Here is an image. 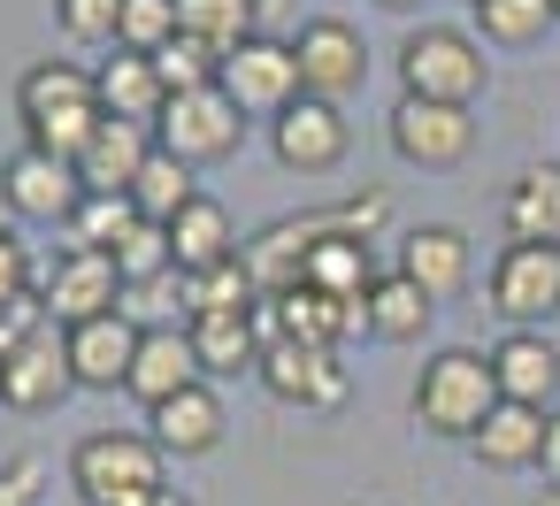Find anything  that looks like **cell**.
Masks as SVG:
<instances>
[{
  "mask_svg": "<svg viewBox=\"0 0 560 506\" xmlns=\"http://www.w3.org/2000/svg\"><path fill=\"white\" fill-rule=\"evenodd\" d=\"M70 483L85 506H154L170 491V452L147 429H93L70 452Z\"/></svg>",
  "mask_w": 560,
  "mask_h": 506,
  "instance_id": "1",
  "label": "cell"
},
{
  "mask_svg": "<svg viewBox=\"0 0 560 506\" xmlns=\"http://www.w3.org/2000/svg\"><path fill=\"white\" fill-rule=\"evenodd\" d=\"M491 407H499L491 353H476V345H445V353L422 361V376H415V422H422L430 437H476Z\"/></svg>",
  "mask_w": 560,
  "mask_h": 506,
  "instance_id": "2",
  "label": "cell"
},
{
  "mask_svg": "<svg viewBox=\"0 0 560 506\" xmlns=\"http://www.w3.org/2000/svg\"><path fill=\"white\" fill-rule=\"evenodd\" d=\"M399 85H407V101L468 108V101L483 93V47H476L460 24H422V32H407V47H399Z\"/></svg>",
  "mask_w": 560,
  "mask_h": 506,
  "instance_id": "3",
  "label": "cell"
},
{
  "mask_svg": "<svg viewBox=\"0 0 560 506\" xmlns=\"http://www.w3.org/2000/svg\"><path fill=\"white\" fill-rule=\"evenodd\" d=\"M238 139H246V116H238V101H231L223 85H200V93H170V108L154 116V146H162V154H177L185 169L238 154Z\"/></svg>",
  "mask_w": 560,
  "mask_h": 506,
  "instance_id": "4",
  "label": "cell"
},
{
  "mask_svg": "<svg viewBox=\"0 0 560 506\" xmlns=\"http://www.w3.org/2000/svg\"><path fill=\"white\" fill-rule=\"evenodd\" d=\"M231 101H238V116L254 123V116H284L292 101H300V55H292V39H246V47H231L223 55V78H215Z\"/></svg>",
  "mask_w": 560,
  "mask_h": 506,
  "instance_id": "5",
  "label": "cell"
},
{
  "mask_svg": "<svg viewBox=\"0 0 560 506\" xmlns=\"http://www.w3.org/2000/svg\"><path fill=\"white\" fill-rule=\"evenodd\" d=\"M39 299H47V322H55V330H78V322H101V315H116V307H124L116 254L62 246V261L39 276Z\"/></svg>",
  "mask_w": 560,
  "mask_h": 506,
  "instance_id": "6",
  "label": "cell"
},
{
  "mask_svg": "<svg viewBox=\"0 0 560 506\" xmlns=\"http://www.w3.org/2000/svg\"><path fill=\"white\" fill-rule=\"evenodd\" d=\"M254 376H261V391L277 407H300V414H338L346 391H353V376H346V361L330 345H261Z\"/></svg>",
  "mask_w": 560,
  "mask_h": 506,
  "instance_id": "7",
  "label": "cell"
},
{
  "mask_svg": "<svg viewBox=\"0 0 560 506\" xmlns=\"http://www.w3.org/2000/svg\"><path fill=\"white\" fill-rule=\"evenodd\" d=\"M491 307H499L514 330H537L545 315H560V246L506 238L499 261H491Z\"/></svg>",
  "mask_w": 560,
  "mask_h": 506,
  "instance_id": "8",
  "label": "cell"
},
{
  "mask_svg": "<svg viewBox=\"0 0 560 506\" xmlns=\"http://www.w3.org/2000/svg\"><path fill=\"white\" fill-rule=\"evenodd\" d=\"M70 391H78V376H70V338H62L55 322H39L24 345L0 353V407L47 414V407H62Z\"/></svg>",
  "mask_w": 560,
  "mask_h": 506,
  "instance_id": "9",
  "label": "cell"
},
{
  "mask_svg": "<svg viewBox=\"0 0 560 506\" xmlns=\"http://www.w3.org/2000/svg\"><path fill=\"white\" fill-rule=\"evenodd\" d=\"M0 200H9V215H24V223H62L70 231L85 185H78V162L39 154V146H16L9 162H0Z\"/></svg>",
  "mask_w": 560,
  "mask_h": 506,
  "instance_id": "10",
  "label": "cell"
},
{
  "mask_svg": "<svg viewBox=\"0 0 560 506\" xmlns=\"http://www.w3.org/2000/svg\"><path fill=\"white\" fill-rule=\"evenodd\" d=\"M292 55H300V93H315V101H346L369 85V47L346 16H307Z\"/></svg>",
  "mask_w": 560,
  "mask_h": 506,
  "instance_id": "11",
  "label": "cell"
},
{
  "mask_svg": "<svg viewBox=\"0 0 560 506\" xmlns=\"http://www.w3.org/2000/svg\"><path fill=\"white\" fill-rule=\"evenodd\" d=\"M468 146H476V116H468V108L407 101V93H399V108H392V154H399V162H415V169H453V162H468Z\"/></svg>",
  "mask_w": 560,
  "mask_h": 506,
  "instance_id": "12",
  "label": "cell"
},
{
  "mask_svg": "<svg viewBox=\"0 0 560 506\" xmlns=\"http://www.w3.org/2000/svg\"><path fill=\"white\" fill-rule=\"evenodd\" d=\"M346 116H338V101H315V93H300L277 123H269V146H277V162L284 169H300V177H315V169H338L346 162Z\"/></svg>",
  "mask_w": 560,
  "mask_h": 506,
  "instance_id": "13",
  "label": "cell"
},
{
  "mask_svg": "<svg viewBox=\"0 0 560 506\" xmlns=\"http://www.w3.org/2000/svg\"><path fill=\"white\" fill-rule=\"evenodd\" d=\"M200 384V353H192V338L177 330V322H139V353H131V399H147V407H162V399H177V391H192Z\"/></svg>",
  "mask_w": 560,
  "mask_h": 506,
  "instance_id": "14",
  "label": "cell"
},
{
  "mask_svg": "<svg viewBox=\"0 0 560 506\" xmlns=\"http://www.w3.org/2000/svg\"><path fill=\"white\" fill-rule=\"evenodd\" d=\"M491 384H499V399L545 414L552 391H560V345H552L545 330H506V338L491 345Z\"/></svg>",
  "mask_w": 560,
  "mask_h": 506,
  "instance_id": "15",
  "label": "cell"
},
{
  "mask_svg": "<svg viewBox=\"0 0 560 506\" xmlns=\"http://www.w3.org/2000/svg\"><path fill=\"white\" fill-rule=\"evenodd\" d=\"M147 162H154V123H124V116H101L93 146L78 154V185H85V192H131Z\"/></svg>",
  "mask_w": 560,
  "mask_h": 506,
  "instance_id": "16",
  "label": "cell"
},
{
  "mask_svg": "<svg viewBox=\"0 0 560 506\" xmlns=\"http://www.w3.org/2000/svg\"><path fill=\"white\" fill-rule=\"evenodd\" d=\"M70 338V376L85 384V391H116V384H131V353H139V322L116 307V315H101V322H78V330H62Z\"/></svg>",
  "mask_w": 560,
  "mask_h": 506,
  "instance_id": "17",
  "label": "cell"
},
{
  "mask_svg": "<svg viewBox=\"0 0 560 506\" xmlns=\"http://www.w3.org/2000/svg\"><path fill=\"white\" fill-rule=\"evenodd\" d=\"M468 231H453V223H422V231H407L399 238V276L407 284H422L430 299H453L460 284H468Z\"/></svg>",
  "mask_w": 560,
  "mask_h": 506,
  "instance_id": "18",
  "label": "cell"
},
{
  "mask_svg": "<svg viewBox=\"0 0 560 506\" xmlns=\"http://www.w3.org/2000/svg\"><path fill=\"white\" fill-rule=\"evenodd\" d=\"M147 437L170 452V460H200V452H215L223 445V399L208 391V384H192V391H177V399H162V407H147Z\"/></svg>",
  "mask_w": 560,
  "mask_h": 506,
  "instance_id": "19",
  "label": "cell"
},
{
  "mask_svg": "<svg viewBox=\"0 0 560 506\" xmlns=\"http://www.w3.org/2000/svg\"><path fill=\"white\" fill-rule=\"evenodd\" d=\"M93 93H101V116H124V123H154L170 108V93L154 78V55H131V47H116L93 70Z\"/></svg>",
  "mask_w": 560,
  "mask_h": 506,
  "instance_id": "20",
  "label": "cell"
},
{
  "mask_svg": "<svg viewBox=\"0 0 560 506\" xmlns=\"http://www.w3.org/2000/svg\"><path fill=\"white\" fill-rule=\"evenodd\" d=\"M170 254H177V269H185V276L238 261V223H231V208L200 192V200H192V208H185V215L170 223Z\"/></svg>",
  "mask_w": 560,
  "mask_h": 506,
  "instance_id": "21",
  "label": "cell"
},
{
  "mask_svg": "<svg viewBox=\"0 0 560 506\" xmlns=\"http://www.w3.org/2000/svg\"><path fill=\"white\" fill-rule=\"evenodd\" d=\"M300 284H315V292H330V299L361 307V299H369V284H376L369 238H353V231H323V238L307 246V276H300Z\"/></svg>",
  "mask_w": 560,
  "mask_h": 506,
  "instance_id": "22",
  "label": "cell"
},
{
  "mask_svg": "<svg viewBox=\"0 0 560 506\" xmlns=\"http://www.w3.org/2000/svg\"><path fill=\"white\" fill-rule=\"evenodd\" d=\"M16 108H24V123H47V116H70V108H101V93H93L85 62L55 55V62H39V70L16 78Z\"/></svg>",
  "mask_w": 560,
  "mask_h": 506,
  "instance_id": "23",
  "label": "cell"
},
{
  "mask_svg": "<svg viewBox=\"0 0 560 506\" xmlns=\"http://www.w3.org/2000/svg\"><path fill=\"white\" fill-rule=\"evenodd\" d=\"M185 338H192V353H200V376L261 368V322H254V315H185Z\"/></svg>",
  "mask_w": 560,
  "mask_h": 506,
  "instance_id": "24",
  "label": "cell"
},
{
  "mask_svg": "<svg viewBox=\"0 0 560 506\" xmlns=\"http://www.w3.org/2000/svg\"><path fill=\"white\" fill-rule=\"evenodd\" d=\"M430 315H438V299H430L422 284H407L399 269H392V276H376V284H369V299H361V322H369L376 338H392V345L422 338V330H430Z\"/></svg>",
  "mask_w": 560,
  "mask_h": 506,
  "instance_id": "25",
  "label": "cell"
},
{
  "mask_svg": "<svg viewBox=\"0 0 560 506\" xmlns=\"http://www.w3.org/2000/svg\"><path fill=\"white\" fill-rule=\"evenodd\" d=\"M506 231L514 238H537V246H560V162H529L506 192Z\"/></svg>",
  "mask_w": 560,
  "mask_h": 506,
  "instance_id": "26",
  "label": "cell"
},
{
  "mask_svg": "<svg viewBox=\"0 0 560 506\" xmlns=\"http://www.w3.org/2000/svg\"><path fill=\"white\" fill-rule=\"evenodd\" d=\"M468 445H476V460H491V468H529V460H537V445H545V414H537V407L499 399Z\"/></svg>",
  "mask_w": 560,
  "mask_h": 506,
  "instance_id": "27",
  "label": "cell"
},
{
  "mask_svg": "<svg viewBox=\"0 0 560 506\" xmlns=\"http://www.w3.org/2000/svg\"><path fill=\"white\" fill-rule=\"evenodd\" d=\"M192 200H200L192 169H185L177 154H162V146H154V162H147V169H139V185H131V208H139L147 223H162V231H170V223H177Z\"/></svg>",
  "mask_w": 560,
  "mask_h": 506,
  "instance_id": "28",
  "label": "cell"
},
{
  "mask_svg": "<svg viewBox=\"0 0 560 506\" xmlns=\"http://www.w3.org/2000/svg\"><path fill=\"white\" fill-rule=\"evenodd\" d=\"M147 215L131 208V192H85L78 200V215H70V238L62 246H93V254H116L131 231H139Z\"/></svg>",
  "mask_w": 560,
  "mask_h": 506,
  "instance_id": "29",
  "label": "cell"
},
{
  "mask_svg": "<svg viewBox=\"0 0 560 506\" xmlns=\"http://www.w3.org/2000/svg\"><path fill=\"white\" fill-rule=\"evenodd\" d=\"M552 24H560L552 0H476V32L491 47H537Z\"/></svg>",
  "mask_w": 560,
  "mask_h": 506,
  "instance_id": "30",
  "label": "cell"
},
{
  "mask_svg": "<svg viewBox=\"0 0 560 506\" xmlns=\"http://www.w3.org/2000/svg\"><path fill=\"white\" fill-rule=\"evenodd\" d=\"M254 307H261V284L246 276V261L185 276V315H254Z\"/></svg>",
  "mask_w": 560,
  "mask_h": 506,
  "instance_id": "31",
  "label": "cell"
},
{
  "mask_svg": "<svg viewBox=\"0 0 560 506\" xmlns=\"http://www.w3.org/2000/svg\"><path fill=\"white\" fill-rule=\"evenodd\" d=\"M177 32H192L215 55H231V47L254 39V0H177Z\"/></svg>",
  "mask_w": 560,
  "mask_h": 506,
  "instance_id": "32",
  "label": "cell"
},
{
  "mask_svg": "<svg viewBox=\"0 0 560 506\" xmlns=\"http://www.w3.org/2000/svg\"><path fill=\"white\" fill-rule=\"evenodd\" d=\"M154 78H162V93H200V85H215V78H223V55H215L208 39L177 32V39L154 55Z\"/></svg>",
  "mask_w": 560,
  "mask_h": 506,
  "instance_id": "33",
  "label": "cell"
},
{
  "mask_svg": "<svg viewBox=\"0 0 560 506\" xmlns=\"http://www.w3.org/2000/svg\"><path fill=\"white\" fill-rule=\"evenodd\" d=\"M116 276H124V292L162 284V276H185V269H177V254H170V231H162V223H139V231L116 246Z\"/></svg>",
  "mask_w": 560,
  "mask_h": 506,
  "instance_id": "34",
  "label": "cell"
},
{
  "mask_svg": "<svg viewBox=\"0 0 560 506\" xmlns=\"http://www.w3.org/2000/svg\"><path fill=\"white\" fill-rule=\"evenodd\" d=\"M55 24L78 47H116L124 39V0H55Z\"/></svg>",
  "mask_w": 560,
  "mask_h": 506,
  "instance_id": "35",
  "label": "cell"
},
{
  "mask_svg": "<svg viewBox=\"0 0 560 506\" xmlns=\"http://www.w3.org/2000/svg\"><path fill=\"white\" fill-rule=\"evenodd\" d=\"M177 39V0H124V39L131 55H162Z\"/></svg>",
  "mask_w": 560,
  "mask_h": 506,
  "instance_id": "36",
  "label": "cell"
},
{
  "mask_svg": "<svg viewBox=\"0 0 560 506\" xmlns=\"http://www.w3.org/2000/svg\"><path fill=\"white\" fill-rule=\"evenodd\" d=\"M39 483H47V460L16 452L9 468H0V506H39Z\"/></svg>",
  "mask_w": 560,
  "mask_h": 506,
  "instance_id": "37",
  "label": "cell"
},
{
  "mask_svg": "<svg viewBox=\"0 0 560 506\" xmlns=\"http://www.w3.org/2000/svg\"><path fill=\"white\" fill-rule=\"evenodd\" d=\"M24 292H39V284H32V254H24V238H16L9 223H0V307L24 299Z\"/></svg>",
  "mask_w": 560,
  "mask_h": 506,
  "instance_id": "38",
  "label": "cell"
},
{
  "mask_svg": "<svg viewBox=\"0 0 560 506\" xmlns=\"http://www.w3.org/2000/svg\"><path fill=\"white\" fill-rule=\"evenodd\" d=\"M537 468L552 475V491H560V407L545 414V445H537Z\"/></svg>",
  "mask_w": 560,
  "mask_h": 506,
  "instance_id": "39",
  "label": "cell"
},
{
  "mask_svg": "<svg viewBox=\"0 0 560 506\" xmlns=\"http://www.w3.org/2000/svg\"><path fill=\"white\" fill-rule=\"evenodd\" d=\"M154 506H192V498H177V491H162V498H154Z\"/></svg>",
  "mask_w": 560,
  "mask_h": 506,
  "instance_id": "40",
  "label": "cell"
},
{
  "mask_svg": "<svg viewBox=\"0 0 560 506\" xmlns=\"http://www.w3.org/2000/svg\"><path fill=\"white\" fill-rule=\"evenodd\" d=\"M376 9H415V0H376Z\"/></svg>",
  "mask_w": 560,
  "mask_h": 506,
  "instance_id": "41",
  "label": "cell"
},
{
  "mask_svg": "<svg viewBox=\"0 0 560 506\" xmlns=\"http://www.w3.org/2000/svg\"><path fill=\"white\" fill-rule=\"evenodd\" d=\"M468 9H476V0H468Z\"/></svg>",
  "mask_w": 560,
  "mask_h": 506,
  "instance_id": "42",
  "label": "cell"
},
{
  "mask_svg": "<svg viewBox=\"0 0 560 506\" xmlns=\"http://www.w3.org/2000/svg\"><path fill=\"white\" fill-rule=\"evenodd\" d=\"M552 9H560V0H552Z\"/></svg>",
  "mask_w": 560,
  "mask_h": 506,
  "instance_id": "43",
  "label": "cell"
}]
</instances>
